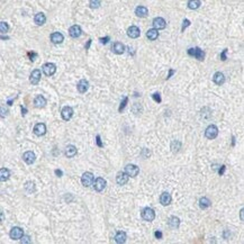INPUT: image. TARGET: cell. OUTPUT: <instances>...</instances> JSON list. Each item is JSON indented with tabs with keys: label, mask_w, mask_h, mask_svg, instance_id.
Listing matches in <instances>:
<instances>
[{
	"label": "cell",
	"mask_w": 244,
	"mask_h": 244,
	"mask_svg": "<svg viewBox=\"0 0 244 244\" xmlns=\"http://www.w3.org/2000/svg\"><path fill=\"white\" fill-rule=\"evenodd\" d=\"M141 216H142V218H143L144 220H146V222H152V220H154V218H155V212H154L152 208H150V207H145V208L142 210Z\"/></svg>",
	"instance_id": "obj_1"
},
{
	"label": "cell",
	"mask_w": 244,
	"mask_h": 244,
	"mask_svg": "<svg viewBox=\"0 0 244 244\" xmlns=\"http://www.w3.org/2000/svg\"><path fill=\"white\" fill-rule=\"evenodd\" d=\"M188 54L190 56L196 57L198 61H204V59H205V52H204L202 50L199 49V47H192V49H189Z\"/></svg>",
	"instance_id": "obj_2"
},
{
	"label": "cell",
	"mask_w": 244,
	"mask_h": 244,
	"mask_svg": "<svg viewBox=\"0 0 244 244\" xmlns=\"http://www.w3.org/2000/svg\"><path fill=\"white\" fill-rule=\"evenodd\" d=\"M94 174L91 172H84L81 177V183L83 187H90L92 183H94Z\"/></svg>",
	"instance_id": "obj_3"
},
{
	"label": "cell",
	"mask_w": 244,
	"mask_h": 244,
	"mask_svg": "<svg viewBox=\"0 0 244 244\" xmlns=\"http://www.w3.org/2000/svg\"><path fill=\"white\" fill-rule=\"evenodd\" d=\"M218 135V128L215 125H209L205 131V136L208 139H216Z\"/></svg>",
	"instance_id": "obj_4"
},
{
	"label": "cell",
	"mask_w": 244,
	"mask_h": 244,
	"mask_svg": "<svg viewBox=\"0 0 244 244\" xmlns=\"http://www.w3.org/2000/svg\"><path fill=\"white\" fill-rule=\"evenodd\" d=\"M125 172L128 177H136L139 172V168L135 164H127L125 167Z\"/></svg>",
	"instance_id": "obj_5"
},
{
	"label": "cell",
	"mask_w": 244,
	"mask_h": 244,
	"mask_svg": "<svg viewBox=\"0 0 244 244\" xmlns=\"http://www.w3.org/2000/svg\"><path fill=\"white\" fill-rule=\"evenodd\" d=\"M23 235H24V231L21 230L20 227H17V226L13 227V228H11V231H10V233H9V236H10V238H11V240H15V241L20 240Z\"/></svg>",
	"instance_id": "obj_6"
},
{
	"label": "cell",
	"mask_w": 244,
	"mask_h": 244,
	"mask_svg": "<svg viewBox=\"0 0 244 244\" xmlns=\"http://www.w3.org/2000/svg\"><path fill=\"white\" fill-rule=\"evenodd\" d=\"M55 71H56V66L54 63H45V64L43 65V72H44V74L47 76V77L53 76V74L55 73Z\"/></svg>",
	"instance_id": "obj_7"
},
{
	"label": "cell",
	"mask_w": 244,
	"mask_h": 244,
	"mask_svg": "<svg viewBox=\"0 0 244 244\" xmlns=\"http://www.w3.org/2000/svg\"><path fill=\"white\" fill-rule=\"evenodd\" d=\"M106 185H107V181H106L104 178H100V177H99V178H97L96 180H94V188L96 191L100 192L106 188Z\"/></svg>",
	"instance_id": "obj_8"
},
{
	"label": "cell",
	"mask_w": 244,
	"mask_h": 244,
	"mask_svg": "<svg viewBox=\"0 0 244 244\" xmlns=\"http://www.w3.org/2000/svg\"><path fill=\"white\" fill-rule=\"evenodd\" d=\"M61 116H62V118L64 120H70V119L72 118V116H73V109L69 107V106H65V107H63L62 110H61Z\"/></svg>",
	"instance_id": "obj_9"
},
{
	"label": "cell",
	"mask_w": 244,
	"mask_h": 244,
	"mask_svg": "<svg viewBox=\"0 0 244 244\" xmlns=\"http://www.w3.org/2000/svg\"><path fill=\"white\" fill-rule=\"evenodd\" d=\"M41 77H42V73L39 69H35L31 71V77H29V81H31V84H37L41 80Z\"/></svg>",
	"instance_id": "obj_10"
},
{
	"label": "cell",
	"mask_w": 244,
	"mask_h": 244,
	"mask_svg": "<svg viewBox=\"0 0 244 244\" xmlns=\"http://www.w3.org/2000/svg\"><path fill=\"white\" fill-rule=\"evenodd\" d=\"M69 34L72 39H78V37H80V35L82 34V29H81V27L79 25H73V26L70 27Z\"/></svg>",
	"instance_id": "obj_11"
},
{
	"label": "cell",
	"mask_w": 244,
	"mask_h": 244,
	"mask_svg": "<svg viewBox=\"0 0 244 244\" xmlns=\"http://www.w3.org/2000/svg\"><path fill=\"white\" fill-rule=\"evenodd\" d=\"M153 27L155 28V29H157V31H160V29H164L165 28V26H167V23H165V20H164L162 17H157L153 19Z\"/></svg>",
	"instance_id": "obj_12"
},
{
	"label": "cell",
	"mask_w": 244,
	"mask_h": 244,
	"mask_svg": "<svg viewBox=\"0 0 244 244\" xmlns=\"http://www.w3.org/2000/svg\"><path fill=\"white\" fill-rule=\"evenodd\" d=\"M34 134L37 136H43L45 135L46 133V126L45 124H43V123H39V124H36V125L34 126Z\"/></svg>",
	"instance_id": "obj_13"
},
{
	"label": "cell",
	"mask_w": 244,
	"mask_h": 244,
	"mask_svg": "<svg viewBox=\"0 0 244 244\" xmlns=\"http://www.w3.org/2000/svg\"><path fill=\"white\" fill-rule=\"evenodd\" d=\"M23 160L26 162L27 164H33L36 160V155H35L34 152H31V151H27V152H25L23 154Z\"/></svg>",
	"instance_id": "obj_14"
},
{
	"label": "cell",
	"mask_w": 244,
	"mask_h": 244,
	"mask_svg": "<svg viewBox=\"0 0 244 244\" xmlns=\"http://www.w3.org/2000/svg\"><path fill=\"white\" fill-rule=\"evenodd\" d=\"M139 35H141V31L137 26H131L127 29V36L131 39H137Z\"/></svg>",
	"instance_id": "obj_15"
},
{
	"label": "cell",
	"mask_w": 244,
	"mask_h": 244,
	"mask_svg": "<svg viewBox=\"0 0 244 244\" xmlns=\"http://www.w3.org/2000/svg\"><path fill=\"white\" fill-rule=\"evenodd\" d=\"M128 181V176L126 174V172H118L117 176H116V182L118 183V185L123 186V185H126Z\"/></svg>",
	"instance_id": "obj_16"
},
{
	"label": "cell",
	"mask_w": 244,
	"mask_h": 244,
	"mask_svg": "<svg viewBox=\"0 0 244 244\" xmlns=\"http://www.w3.org/2000/svg\"><path fill=\"white\" fill-rule=\"evenodd\" d=\"M63 41H64V36L59 31H55V33L51 34V42L53 44H61Z\"/></svg>",
	"instance_id": "obj_17"
},
{
	"label": "cell",
	"mask_w": 244,
	"mask_h": 244,
	"mask_svg": "<svg viewBox=\"0 0 244 244\" xmlns=\"http://www.w3.org/2000/svg\"><path fill=\"white\" fill-rule=\"evenodd\" d=\"M112 50L115 54H123V53L125 52V45L120 42H116V43H114Z\"/></svg>",
	"instance_id": "obj_18"
},
{
	"label": "cell",
	"mask_w": 244,
	"mask_h": 244,
	"mask_svg": "<svg viewBox=\"0 0 244 244\" xmlns=\"http://www.w3.org/2000/svg\"><path fill=\"white\" fill-rule=\"evenodd\" d=\"M171 200H172V197L169 192H163L162 195L160 196V202L161 205L163 206H168L171 204Z\"/></svg>",
	"instance_id": "obj_19"
},
{
	"label": "cell",
	"mask_w": 244,
	"mask_h": 244,
	"mask_svg": "<svg viewBox=\"0 0 244 244\" xmlns=\"http://www.w3.org/2000/svg\"><path fill=\"white\" fill-rule=\"evenodd\" d=\"M147 14H149V10H147L146 7H144V6H139V7H136L135 15L137 17L144 18V17H146Z\"/></svg>",
	"instance_id": "obj_20"
},
{
	"label": "cell",
	"mask_w": 244,
	"mask_h": 244,
	"mask_svg": "<svg viewBox=\"0 0 244 244\" xmlns=\"http://www.w3.org/2000/svg\"><path fill=\"white\" fill-rule=\"evenodd\" d=\"M77 88H78V91H79L80 94H84V92H86V91L89 89V82H88L87 80L82 79V80L79 81V83H78Z\"/></svg>",
	"instance_id": "obj_21"
},
{
	"label": "cell",
	"mask_w": 244,
	"mask_h": 244,
	"mask_svg": "<svg viewBox=\"0 0 244 244\" xmlns=\"http://www.w3.org/2000/svg\"><path fill=\"white\" fill-rule=\"evenodd\" d=\"M34 105L36 108H43L46 106V99L43 96H37V97L34 99Z\"/></svg>",
	"instance_id": "obj_22"
},
{
	"label": "cell",
	"mask_w": 244,
	"mask_h": 244,
	"mask_svg": "<svg viewBox=\"0 0 244 244\" xmlns=\"http://www.w3.org/2000/svg\"><path fill=\"white\" fill-rule=\"evenodd\" d=\"M9 178H10V171L8 170L7 168H1L0 169V182L7 181Z\"/></svg>",
	"instance_id": "obj_23"
},
{
	"label": "cell",
	"mask_w": 244,
	"mask_h": 244,
	"mask_svg": "<svg viewBox=\"0 0 244 244\" xmlns=\"http://www.w3.org/2000/svg\"><path fill=\"white\" fill-rule=\"evenodd\" d=\"M168 224H169V226H170L171 228L177 230V228H179V226H180V220H179V217H177V216H171L170 218H169Z\"/></svg>",
	"instance_id": "obj_24"
},
{
	"label": "cell",
	"mask_w": 244,
	"mask_h": 244,
	"mask_svg": "<svg viewBox=\"0 0 244 244\" xmlns=\"http://www.w3.org/2000/svg\"><path fill=\"white\" fill-rule=\"evenodd\" d=\"M213 81L217 84V86H222V84L225 82V76H224L222 72H216V73L214 74Z\"/></svg>",
	"instance_id": "obj_25"
},
{
	"label": "cell",
	"mask_w": 244,
	"mask_h": 244,
	"mask_svg": "<svg viewBox=\"0 0 244 244\" xmlns=\"http://www.w3.org/2000/svg\"><path fill=\"white\" fill-rule=\"evenodd\" d=\"M77 147L74 145H68L65 147V151H64V154H65L66 157H73L76 154H77Z\"/></svg>",
	"instance_id": "obj_26"
},
{
	"label": "cell",
	"mask_w": 244,
	"mask_h": 244,
	"mask_svg": "<svg viewBox=\"0 0 244 244\" xmlns=\"http://www.w3.org/2000/svg\"><path fill=\"white\" fill-rule=\"evenodd\" d=\"M34 21H35V24L39 25V26H42V25H44V24H45V21H46L45 15L43 14V13H39V14H36V15H35V17H34Z\"/></svg>",
	"instance_id": "obj_27"
},
{
	"label": "cell",
	"mask_w": 244,
	"mask_h": 244,
	"mask_svg": "<svg viewBox=\"0 0 244 244\" xmlns=\"http://www.w3.org/2000/svg\"><path fill=\"white\" fill-rule=\"evenodd\" d=\"M126 238H127V235H126L125 232H122V231H119V232H117L115 235V241L116 243L118 244H123L126 242Z\"/></svg>",
	"instance_id": "obj_28"
},
{
	"label": "cell",
	"mask_w": 244,
	"mask_h": 244,
	"mask_svg": "<svg viewBox=\"0 0 244 244\" xmlns=\"http://www.w3.org/2000/svg\"><path fill=\"white\" fill-rule=\"evenodd\" d=\"M146 37L150 41H155V39L159 37V31L155 28H152V29H149L146 33Z\"/></svg>",
	"instance_id": "obj_29"
},
{
	"label": "cell",
	"mask_w": 244,
	"mask_h": 244,
	"mask_svg": "<svg viewBox=\"0 0 244 244\" xmlns=\"http://www.w3.org/2000/svg\"><path fill=\"white\" fill-rule=\"evenodd\" d=\"M212 206V201L209 200L207 197H202V198L199 199V207L201 209H206Z\"/></svg>",
	"instance_id": "obj_30"
},
{
	"label": "cell",
	"mask_w": 244,
	"mask_h": 244,
	"mask_svg": "<svg viewBox=\"0 0 244 244\" xmlns=\"http://www.w3.org/2000/svg\"><path fill=\"white\" fill-rule=\"evenodd\" d=\"M200 0H189L188 1V8L189 9H191V10H196V9H198L200 7Z\"/></svg>",
	"instance_id": "obj_31"
},
{
	"label": "cell",
	"mask_w": 244,
	"mask_h": 244,
	"mask_svg": "<svg viewBox=\"0 0 244 244\" xmlns=\"http://www.w3.org/2000/svg\"><path fill=\"white\" fill-rule=\"evenodd\" d=\"M180 149H181V142H179V141H173V142L171 143V151H172L173 153H178Z\"/></svg>",
	"instance_id": "obj_32"
},
{
	"label": "cell",
	"mask_w": 244,
	"mask_h": 244,
	"mask_svg": "<svg viewBox=\"0 0 244 244\" xmlns=\"http://www.w3.org/2000/svg\"><path fill=\"white\" fill-rule=\"evenodd\" d=\"M25 190L28 192V194H31V192L35 191V183L33 181H27L25 183Z\"/></svg>",
	"instance_id": "obj_33"
},
{
	"label": "cell",
	"mask_w": 244,
	"mask_h": 244,
	"mask_svg": "<svg viewBox=\"0 0 244 244\" xmlns=\"http://www.w3.org/2000/svg\"><path fill=\"white\" fill-rule=\"evenodd\" d=\"M9 31V25L7 23H5V21H0V33L1 34H5V33H7Z\"/></svg>",
	"instance_id": "obj_34"
},
{
	"label": "cell",
	"mask_w": 244,
	"mask_h": 244,
	"mask_svg": "<svg viewBox=\"0 0 244 244\" xmlns=\"http://www.w3.org/2000/svg\"><path fill=\"white\" fill-rule=\"evenodd\" d=\"M89 6H90L91 9H97V8L100 7V0H90Z\"/></svg>",
	"instance_id": "obj_35"
},
{
	"label": "cell",
	"mask_w": 244,
	"mask_h": 244,
	"mask_svg": "<svg viewBox=\"0 0 244 244\" xmlns=\"http://www.w3.org/2000/svg\"><path fill=\"white\" fill-rule=\"evenodd\" d=\"M8 113H9L8 108H6V107H4V106H1V107H0V117H2V118L7 117Z\"/></svg>",
	"instance_id": "obj_36"
},
{
	"label": "cell",
	"mask_w": 244,
	"mask_h": 244,
	"mask_svg": "<svg viewBox=\"0 0 244 244\" xmlns=\"http://www.w3.org/2000/svg\"><path fill=\"white\" fill-rule=\"evenodd\" d=\"M127 101H128V98L127 97H124V99H123V101L120 102V106H119L118 108V112L122 113L123 110H124V108L126 107V105H127Z\"/></svg>",
	"instance_id": "obj_37"
},
{
	"label": "cell",
	"mask_w": 244,
	"mask_h": 244,
	"mask_svg": "<svg viewBox=\"0 0 244 244\" xmlns=\"http://www.w3.org/2000/svg\"><path fill=\"white\" fill-rule=\"evenodd\" d=\"M152 98H153V100H154V101H157V104H160L161 101H162V99H161L160 94H157V92H155V94H152Z\"/></svg>",
	"instance_id": "obj_38"
},
{
	"label": "cell",
	"mask_w": 244,
	"mask_h": 244,
	"mask_svg": "<svg viewBox=\"0 0 244 244\" xmlns=\"http://www.w3.org/2000/svg\"><path fill=\"white\" fill-rule=\"evenodd\" d=\"M28 57H29V60H31V62H34L35 59L37 57V54L35 52H28Z\"/></svg>",
	"instance_id": "obj_39"
},
{
	"label": "cell",
	"mask_w": 244,
	"mask_h": 244,
	"mask_svg": "<svg viewBox=\"0 0 244 244\" xmlns=\"http://www.w3.org/2000/svg\"><path fill=\"white\" fill-rule=\"evenodd\" d=\"M20 240H21V243H29V242H31V237L27 236V235H26V236L23 235Z\"/></svg>",
	"instance_id": "obj_40"
},
{
	"label": "cell",
	"mask_w": 244,
	"mask_h": 244,
	"mask_svg": "<svg viewBox=\"0 0 244 244\" xmlns=\"http://www.w3.org/2000/svg\"><path fill=\"white\" fill-rule=\"evenodd\" d=\"M96 142H97V145L99 147H102V146H104V144H102V142H101L100 135H97V136H96Z\"/></svg>",
	"instance_id": "obj_41"
},
{
	"label": "cell",
	"mask_w": 244,
	"mask_h": 244,
	"mask_svg": "<svg viewBox=\"0 0 244 244\" xmlns=\"http://www.w3.org/2000/svg\"><path fill=\"white\" fill-rule=\"evenodd\" d=\"M226 53H227V49H225L223 51V52H222V54H220V60H222V61H226Z\"/></svg>",
	"instance_id": "obj_42"
},
{
	"label": "cell",
	"mask_w": 244,
	"mask_h": 244,
	"mask_svg": "<svg viewBox=\"0 0 244 244\" xmlns=\"http://www.w3.org/2000/svg\"><path fill=\"white\" fill-rule=\"evenodd\" d=\"M189 25H190V21H189L188 19H185V20H183V24H182V31H185Z\"/></svg>",
	"instance_id": "obj_43"
},
{
	"label": "cell",
	"mask_w": 244,
	"mask_h": 244,
	"mask_svg": "<svg viewBox=\"0 0 244 244\" xmlns=\"http://www.w3.org/2000/svg\"><path fill=\"white\" fill-rule=\"evenodd\" d=\"M109 39H110V37H109V36H106L104 39H100V43L101 44H107V43L109 42Z\"/></svg>",
	"instance_id": "obj_44"
},
{
	"label": "cell",
	"mask_w": 244,
	"mask_h": 244,
	"mask_svg": "<svg viewBox=\"0 0 244 244\" xmlns=\"http://www.w3.org/2000/svg\"><path fill=\"white\" fill-rule=\"evenodd\" d=\"M154 235H155V237H157V240H161V238H162V232H161V231H155Z\"/></svg>",
	"instance_id": "obj_45"
},
{
	"label": "cell",
	"mask_w": 244,
	"mask_h": 244,
	"mask_svg": "<svg viewBox=\"0 0 244 244\" xmlns=\"http://www.w3.org/2000/svg\"><path fill=\"white\" fill-rule=\"evenodd\" d=\"M225 170H226V167H225V165H222V167L220 168V170H218V173H220V176H223L224 172H225Z\"/></svg>",
	"instance_id": "obj_46"
},
{
	"label": "cell",
	"mask_w": 244,
	"mask_h": 244,
	"mask_svg": "<svg viewBox=\"0 0 244 244\" xmlns=\"http://www.w3.org/2000/svg\"><path fill=\"white\" fill-rule=\"evenodd\" d=\"M55 174L57 176V177H62V176H63V172L61 170H59V169H56V170H55Z\"/></svg>",
	"instance_id": "obj_47"
},
{
	"label": "cell",
	"mask_w": 244,
	"mask_h": 244,
	"mask_svg": "<svg viewBox=\"0 0 244 244\" xmlns=\"http://www.w3.org/2000/svg\"><path fill=\"white\" fill-rule=\"evenodd\" d=\"M174 73V70H172L171 69L170 71H169V74H168V77H167V79H170L171 77H172V74Z\"/></svg>",
	"instance_id": "obj_48"
},
{
	"label": "cell",
	"mask_w": 244,
	"mask_h": 244,
	"mask_svg": "<svg viewBox=\"0 0 244 244\" xmlns=\"http://www.w3.org/2000/svg\"><path fill=\"white\" fill-rule=\"evenodd\" d=\"M26 113H27V110H26V109H25L24 107H23V106H21V114H23V116H25V115H26Z\"/></svg>",
	"instance_id": "obj_49"
},
{
	"label": "cell",
	"mask_w": 244,
	"mask_h": 244,
	"mask_svg": "<svg viewBox=\"0 0 244 244\" xmlns=\"http://www.w3.org/2000/svg\"><path fill=\"white\" fill-rule=\"evenodd\" d=\"M90 44H91V39H89V41H88V43H87V45H86V49H89V46H90Z\"/></svg>",
	"instance_id": "obj_50"
},
{
	"label": "cell",
	"mask_w": 244,
	"mask_h": 244,
	"mask_svg": "<svg viewBox=\"0 0 244 244\" xmlns=\"http://www.w3.org/2000/svg\"><path fill=\"white\" fill-rule=\"evenodd\" d=\"M243 212H244L243 209H241V213H240V214H241V220H244V218H243Z\"/></svg>",
	"instance_id": "obj_51"
},
{
	"label": "cell",
	"mask_w": 244,
	"mask_h": 244,
	"mask_svg": "<svg viewBox=\"0 0 244 244\" xmlns=\"http://www.w3.org/2000/svg\"><path fill=\"white\" fill-rule=\"evenodd\" d=\"M4 220V215H2V213H0V220Z\"/></svg>",
	"instance_id": "obj_52"
}]
</instances>
